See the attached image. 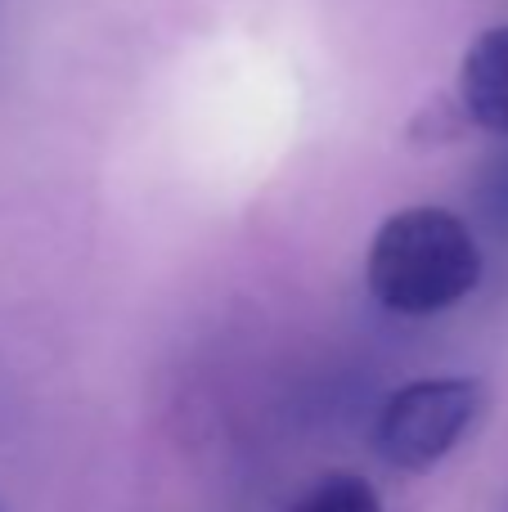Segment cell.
Instances as JSON below:
<instances>
[{
  "label": "cell",
  "mask_w": 508,
  "mask_h": 512,
  "mask_svg": "<svg viewBox=\"0 0 508 512\" xmlns=\"http://www.w3.org/2000/svg\"><path fill=\"white\" fill-rule=\"evenodd\" d=\"M464 126H468V117H464V108H459V99L455 104H450V99H432V104L414 117L410 135L419 144H450L464 135Z\"/></svg>",
  "instance_id": "obj_5"
},
{
  "label": "cell",
  "mask_w": 508,
  "mask_h": 512,
  "mask_svg": "<svg viewBox=\"0 0 508 512\" xmlns=\"http://www.w3.org/2000/svg\"><path fill=\"white\" fill-rule=\"evenodd\" d=\"M288 512H383V499L356 472H329L320 477Z\"/></svg>",
  "instance_id": "obj_4"
},
{
  "label": "cell",
  "mask_w": 508,
  "mask_h": 512,
  "mask_svg": "<svg viewBox=\"0 0 508 512\" xmlns=\"http://www.w3.org/2000/svg\"><path fill=\"white\" fill-rule=\"evenodd\" d=\"M486 405L477 378H419L387 396L374 423V450L396 472H428L468 436Z\"/></svg>",
  "instance_id": "obj_2"
},
{
  "label": "cell",
  "mask_w": 508,
  "mask_h": 512,
  "mask_svg": "<svg viewBox=\"0 0 508 512\" xmlns=\"http://www.w3.org/2000/svg\"><path fill=\"white\" fill-rule=\"evenodd\" d=\"M459 108L468 126L508 135V23L486 27L459 63Z\"/></svg>",
  "instance_id": "obj_3"
},
{
  "label": "cell",
  "mask_w": 508,
  "mask_h": 512,
  "mask_svg": "<svg viewBox=\"0 0 508 512\" xmlns=\"http://www.w3.org/2000/svg\"><path fill=\"white\" fill-rule=\"evenodd\" d=\"M365 283L392 315H441L482 283V248L446 207H401L374 230Z\"/></svg>",
  "instance_id": "obj_1"
}]
</instances>
